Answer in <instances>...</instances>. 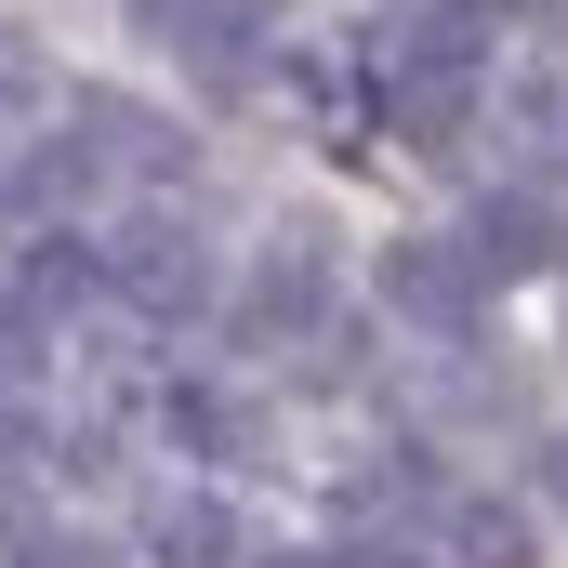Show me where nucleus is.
I'll use <instances>...</instances> for the list:
<instances>
[{
	"label": "nucleus",
	"instance_id": "obj_1",
	"mask_svg": "<svg viewBox=\"0 0 568 568\" xmlns=\"http://www.w3.org/2000/svg\"><path fill=\"white\" fill-rule=\"evenodd\" d=\"M476 53H489L476 0H424V13L371 27V80H476Z\"/></svg>",
	"mask_w": 568,
	"mask_h": 568
},
{
	"label": "nucleus",
	"instance_id": "obj_2",
	"mask_svg": "<svg viewBox=\"0 0 568 568\" xmlns=\"http://www.w3.org/2000/svg\"><path fill=\"white\" fill-rule=\"evenodd\" d=\"M106 278L133 291L145 317H212V252H199L185 225H133V239L106 252Z\"/></svg>",
	"mask_w": 568,
	"mask_h": 568
},
{
	"label": "nucleus",
	"instance_id": "obj_3",
	"mask_svg": "<svg viewBox=\"0 0 568 568\" xmlns=\"http://www.w3.org/2000/svg\"><path fill=\"white\" fill-rule=\"evenodd\" d=\"M145 40L159 53H185L199 80H252V27H265V0H133Z\"/></svg>",
	"mask_w": 568,
	"mask_h": 568
},
{
	"label": "nucleus",
	"instance_id": "obj_4",
	"mask_svg": "<svg viewBox=\"0 0 568 568\" xmlns=\"http://www.w3.org/2000/svg\"><path fill=\"white\" fill-rule=\"evenodd\" d=\"M384 304L424 317V331H463V317H476V265L436 252V239H384Z\"/></svg>",
	"mask_w": 568,
	"mask_h": 568
},
{
	"label": "nucleus",
	"instance_id": "obj_5",
	"mask_svg": "<svg viewBox=\"0 0 568 568\" xmlns=\"http://www.w3.org/2000/svg\"><path fill=\"white\" fill-rule=\"evenodd\" d=\"M463 265H476L489 291H503V278H542V265H556V212H542V199H489V212L463 225Z\"/></svg>",
	"mask_w": 568,
	"mask_h": 568
},
{
	"label": "nucleus",
	"instance_id": "obj_6",
	"mask_svg": "<svg viewBox=\"0 0 568 568\" xmlns=\"http://www.w3.org/2000/svg\"><path fill=\"white\" fill-rule=\"evenodd\" d=\"M145 556H159V568H225V556H239V529H225V503H199V489H185V503H159V516H145Z\"/></svg>",
	"mask_w": 568,
	"mask_h": 568
},
{
	"label": "nucleus",
	"instance_id": "obj_7",
	"mask_svg": "<svg viewBox=\"0 0 568 568\" xmlns=\"http://www.w3.org/2000/svg\"><path fill=\"white\" fill-rule=\"evenodd\" d=\"M371 93H384V120H397L410 145H449L463 120H476V80H371Z\"/></svg>",
	"mask_w": 568,
	"mask_h": 568
},
{
	"label": "nucleus",
	"instance_id": "obj_8",
	"mask_svg": "<svg viewBox=\"0 0 568 568\" xmlns=\"http://www.w3.org/2000/svg\"><path fill=\"white\" fill-rule=\"evenodd\" d=\"M503 120H516V159L529 172H568V80H516Z\"/></svg>",
	"mask_w": 568,
	"mask_h": 568
},
{
	"label": "nucleus",
	"instance_id": "obj_9",
	"mask_svg": "<svg viewBox=\"0 0 568 568\" xmlns=\"http://www.w3.org/2000/svg\"><path fill=\"white\" fill-rule=\"evenodd\" d=\"M252 331L278 344V331H317V252H278L265 278H252Z\"/></svg>",
	"mask_w": 568,
	"mask_h": 568
},
{
	"label": "nucleus",
	"instance_id": "obj_10",
	"mask_svg": "<svg viewBox=\"0 0 568 568\" xmlns=\"http://www.w3.org/2000/svg\"><path fill=\"white\" fill-rule=\"evenodd\" d=\"M449 542H463V568H529V516L516 503H463Z\"/></svg>",
	"mask_w": 568,
	"mask_h": 568
},
{
	"label": "nucleus",
	"instance_id": "obj_11",
	"mask_svg": "<svg viewBox=\"0 0 568 568\" xmlns=\"http://www.w3.org/2000/svg\"><path fill=\"white\" fill-rule=\"evenodd\" d=\"M93 185H106V145H93V133H67V145H40V159H27V199H53V212H67V199H93Z\"/></svg>",
	"mask_w": 568,
	"mask_h": 568
},
{
	"label": "nucleus",
	"instance_id": "obj_12",
	"mask_svg": "<svg viewBox=\"0 0 568 568\" xmlns=\"http://www.w3.org/2000/svg\"><path fill=\"white\" fill-rule=\"evenodd\" d=\"M27 371H40V317L0 291V384H27Z\"/></svg>",
	"mask_w": 568,
	"mask_h": 568
},
{
	"label": "nucleus",
	"instance_id": "obj_13",
	"mask_svg": "<svg viewBox=\"0 0 568 568\" xmlns=\"http://www.w3.org/2000/svg\"><path fill=\"white\" fill-rule=\"evenodd\" d=\"M80 278H93L80 252H40V265H27V291H40V304H80Z\"/></svg>",
	"mask_w": 568,
	"mask_h": 568
},
{
	"label": "nucleus",
	"instance_id": "obj_14",
	"mask_svg": "<svg viewBox=\"0 0 568 568\" xmlns=\"http://www.w3.org/2000/svg\"><path fill=\"white\" fill-rule=\"evenodd\" d=\"M13 568H93V556H80V542H27Z\"/></svg>",
	"mask_w": 568,
	"mask_h": 568
},
{
	"label": "nucleus",
	"instance_id": "obj_15",
	"mask_svg": "<svg viewBox=\"0 0 568 568\" xmlns=\"http://www.w3.org/2000/svg\"><path fill=\"white\" fill-rule=\"evenodd\" d=\"M13 463H27V424H13V410H0V489H13Z\"/></svg>",
	"mask_w": 568,
	"mask_h": 568
},
{
	"label": "nucleus",
	"instance_id": "obj_16",
	"mask_svg": "<svg viewBox=\"0 0 568 568\" xmlns=\"http://www.w3.org/2000/svg\"><path fill=\"white\" fill-rule=\"evenodd\" d=\"M542 489H556V503H568V436H542Z\"/></svg>",
	"mask_w": 568,
	"mask_h": 568
},
{
	"label": "nucleus",
	"instance_id": "obj_17",
	"mask_svg": "<svg viewBox=\"0 0 568 568\" xmlns=\"http://www.w3.org/2000/svg\"><path fill=\"white\" fill-rule=\"evenodd\" d=\"M13 106H27V80H0V120H13Z\"/></svg>",
	"mask_w": 568,
	"mask_h": 568
},
{
	"label": "nucleus",
	"instance_id": "obj_18",
	"mask_svg": "<svg viewBox=\"0 0 568 568\" xmlns=\"http://www.w3.org/2000/svg\"><path fill=\"white\" fill-rule=\"evenodd\" d=\"M344 568H371V556H344Z\"/></svg>",
	"mask_w": 568,
	"mask_h": 568
}]
</instances>
